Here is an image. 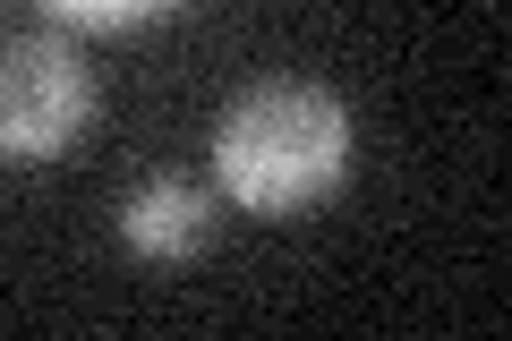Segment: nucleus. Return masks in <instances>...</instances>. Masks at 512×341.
Returning <instances> with one entry per match:
<instances>
[{"label": "nucleus", "instance_id": "obj_1", "mask_svg": "<svg viewBox=\"0 0 512 341\" xmlns=\"http://www.w3.org/2000/svg\"><path fill=\"white\" fill-rule=\"evenodd\" d=\"M350 111L342 94L274 77V86H248L214 128V188L248 214H299L316 205L333 180L350 171Z\"/></svg>", "mask_w": 512, "mask_h": 341}, {"label": "nucleus", "instance_id": "obj_2", "mask_svg": "<svg viewBox=\"0 0 512 341\" xmlns=\"http://www.w3.org/2000/svg\"><path fill=\"white\" fill-rule=\"evenodd\" d=\"M94 120V69L69 35H18L0 43V154L9 162H60Z\"/></svg>", "mask_w": 512, "mask_h": 341}, {"label": "nucleus", "instance_id": "obj_4", "mask_svg": "<svg viewBox=\"0 0 512 341\" xmlns=\"http://www.w3.org/2000/svg\"><path fill=\"white\" fill-rule=\"evenodd\" d=\"M60 26H77V35H137V26L171 18V9H188V0H43Z\"/></svg>", "mask_w": 512, "mask_h": 341}, {"label": "nucleus", "instance_id": "obj_3", "mask_svg": "<svg viewBox=\"0 0 512 341\" xmlns=\"http://www.w3.org/2000/svg\"><path fill=\"white\" fill-rule=\"evenodd\" d=\"M120 239L137 256H154V265H180V256H197L205 239H214V205H205L197 180H146V188H128L120 205Z\"/></svg>", "mask_w": 512, "mask_h": 341}]
</instances>
